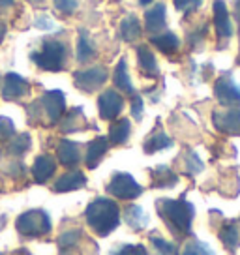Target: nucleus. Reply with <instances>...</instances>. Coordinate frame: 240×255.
<instances>
[{
  "label": "nucleus",
  "instance_id": "1",
  "mask_svg": "<svg viewBox=\"0 0 240 255\" xmlns=\"http://www.w3.org/2000/svg\"><path fill=\"white\" fill-rule=\"evenodd\" d=\"M156 212L175 239L192 237V222L195 218V207L190 201H186V195H182L180 199L161 197L156 201Z\"/></svg>",
  "mask_w": 240,
  "mask_h": 255
},
{
  "label": "nucleus",
  "instance_id": "2",
  "mask_svg": "<svg viewBox=\"0 0 240 255\" xmlns=\"http://www.w3.org/2000/svg\"><path fill=\"white\" fill-rule=\"evenodd\" d=\"M85 220L98 237H107L120 225V208L109 197H96L85 210Z\"/></svg>",
  "mask_w": 240,
  "mask_h": 255
},
{
  "label": "nucleus",
  "instance_id": "3",
  "mask_svg": "<svg viewBox=\"0 0 240 255\" xmlns=\"http://www.w3.org/2000/svg\"><path fill=\"white\" fill-rule=\"evenodd\" d=\"M66 56H68V49L62 41L45 40L41 43L40 51H34L30 58L38 68L45 72H60L66 66Z\"/></svg>",
  "mask_w": 240,
  "mask_h": 255
},
{
  "label": "nucleus",
  "instance_id": "4",
  "mask_svg": "<svg viewBox=\"0 0 240 255\" xmlns=\"http://www.w3.org/2000/svg\"><path fill=\"white\" fill-rule=\"evenodd\" d=\"M15 227L23 237H41L51 231V218L45 210L34 208L17 218Z\"/></svg>",
  "mask_w": 240,
  "mask_h": 255
},
{
  "label": "nucleus",
  "instance_id": "5",
  "mask_svg": "<svg viewBox=\"0 0 240 255\" xmlns=\"http://www.w3.org/2000/svg\"><path fill=\"white\" fill-rule=\"evenodd\" d=\"M105 190H107V193H111L113 197H117L120 201H131L137 199L143 193V186L137 182L129 173H115Z\"/></svg>",
  "mask_w": 240,
  "mask_h": 255
},
{
  "label": "nucleus",
  "instance_id": "6",
  "mask_svg": "<svg viewBox=\"0 0 240 255\" xmlns=\"http://www.w3.org/2000/svg\"><path fill=\"white\" fill-rule=\"evenodd\" d=\"M109 79V73L105 66H92L88 70H79L73 73V83L75 87L83 90V92H94L98 88H102L105 85V81Z\"/></svg>",
  "mask_w": 240,
  "mask_h": 255
},
{
  "label": "nucleus",
  "instance_id": "7",
  "mask_svg": "<svg viewBox=\"0 0 240 255\" xmlns=\"http://www.w3.org/2000/svg\"><path fill=\"white\" fill-rule=\"evenodd\" d=\"M214 96L225 107H240V83L233 79L231 73H224L214 83Z\"/></svg>",
  "mask_w": 240,
  "mask_h": 255
},
{
  "label": "nucleus",
  "instance_id": "8",
  "mask_svg": "<svg viewBox=\"0 0 240 255\" xmlns=\"http://www.w3.org/2000/svg\"><path fill=\"white\" fill-rule=\"evenodd\" d=\"M212 124L224 135H240V107H227L212 113Z\"/></svg>",
  "mask_w": 240,
  "mask_h": 255
},
{
  "label": "nucleus",
  "instance_id": "9",
  "mask_svg": "<svg viewBox=\"0 0 240 255\" xmlns=\"http://www.w3.org/2000/svg\"><path fill=\"white\" fill-rule=\"evenodd\" d=\"M40 107L47 117L49 124H56L66 113V96L62 90H47L41 96Z\"/></svg>",
  "mask_w": 240,
  "mask_h": 255
},
{
  "label": "nucleus",
  "instance_id": "10",
  "mask_svg": "<svg viewBox=\"0 0 240 255\" xmlns=\"http://www.w3.org/2000/svg\"><path fill=\"white\" fill-rule=\"evenodd\" d=\"M122 109H124V98L113 88L104 90L98 98V111L104 120H115L122 113Z\"/></svg>",
  "mask_w": 240,
  "mask_h": 255
},
{
  "label": "nucleus",
  "instance_id": "11",
  "mask_svg": "<svg viewBox=\"0 0 240 255\" xmlns=\"http://www.w3.org/2000/svg\"><path fill=\"white\" fill-rule=\"evenodd\" d=\"M218 223H220V225H216L212 231L218 233L220 242H222V244L227 248V252L233 255L240 248V225H239V222H237V220H225V218H222Z\"/></svg>",
  "mask_w": 240,
  "mask_h": 255
},
{
  "label": "nucleus",
  "instance_id": "12",
  "mask_svg": "<svg viewBox=\"0 0 240 255\" xmlns=\"http://www.w3.org/2000/svg\"><path fill=\"white\" fill-rule=\"evenodd\" d=\"M214 26H216V38H218V47L224 49L227 41L233 34L231 19H229V11L225 6L224 0H216L214 2Z\"/></svg>",
  "mask_w": 240,
  "mask_h": 255
},
{
  "label": "nucleus",
  "instance_id": "13",
  "mask_svg": "<svg viewBox=\"0 0 240 255\" xmlns=\"http://www.w3.org/2000/svg\"><path fill=\"white\" fill-rule=\"evenodd\" d=\"M30 92V83L21 77L19 73L9 72L6 77H4V87H2V98L8 100V102H13V100H19Z\"/></svg>",
  "mask_w": 240,
  "mask_h": 255
},
{
  "label": "nucleus",
  "instance_id": "14",
  "mask_svg": "<svg viewBox=\"0 0 240 255\" xmlns=\"http://www.w3.org/2000/svg\"><path fill=\"white\" fill-rule=\"evenodd\" d=\"M165 23H167V8H165L163 2H158L150 9H146V13H144V28L150 36H156V34L165 30Z\"/></svg>",
  "mask_w": 240,
  "mask_h": 255
},
{
  "label": "nucleus",
  "instance_id": "15",
  "mask_svg": "<svg viewBox=\"0 0 240 255\" xmlns=\"http://www.w3.org/2000/svg\"><path fill=\"white\" fill-rule=\"evenodd\" d=\"M87 186V176L83 171H68L62 176H58V180L53 186V191L56 193H68V191H75L81 190Z\"/></svg>",
  "mask_w": 240,
  "mask_h": 255
},
{
  "label": "nucleus",
  "instance_id": "16",
  "mask_svg": "<svg viewBox=\"0 0 240 255\" xmlns=\"http://www.w3.org/2000/svg\"><path fill=\"white\" fill-rule=\"evenodd\" d=\"M56 158L64 167H77L81 161V148L70 139H62L56 146Z\"/></svg>",
  "mask_w": 240,
  "mask_h": 255
},
{
  "label": "nucleus",
  "instance_id": "17",
  "mask_svg": "<svg viewBox=\"0 0 240 255\" xmlns=\"http://www.w3.org/2000/svg\"><path fill=\"white\" fill-rule=\"evenodd\" d=\"M150 175V188H160V190H165V188H175L176 182H178V175L167 165H156L154 169L148 171Z\"/></svg>",
  "mask_w": 240,
  "mask_h": 255
},
{
  "label": "nucleus",
  "instance_id": "18",
  "mask_svg": "<svg viewBox=\"0 0 240 255\" xmlns=\"http://www.w3.org/2000/svg\"><path fill=\"white\" fill-rule=\"evenodd\" d=\"M109 150V141L107 137L98 135L96 139H92L87 146V156H85V163L88 169H96L100 165V161L104 159V156Z\"/></svg>",
  "mask_w": 240,
  "mask_h": 255
},
{
  "label": "nucleus",
  "instance_id": "19",
  "mask_svg": "<svg viewBox=\"0 0 240 255\" xmlns=\"http://www.w3.org/2000/svg\"><path fill=\"white\" fill-rule=\"evenodd\" d=\"M55 171H56V161H55L53 156H49V154H41V156H38V158L34 159L32 176L38 184L47 182L49 178L55 175Z\"/></svg>",
  "mask_w": 240,
  "mask_h": 255
},
{
  "label": "nucleus",
  "instance_id": "20",
  "mask_svg": "<svg viewBox=\"0 0 240 255\" xmlns=\"http://www.w3.org/2000/svg\"><path fill=\"white\" fill-rule=\"evenodd\" d=\"M171 146H173V139H171L165 131H161L160 124H158V128L144 139L143 150H144V154H156V152L171 148Z\"/></svg>",
  "mask_w": 240,
  "mask_h": 255
},
{
  "label": "nucleus",
  "instance_id": "21",
  "mask_svg": "<svg viewBox=\"0 0 240 255\" xmlns=\"http://www.w3.org/2000/svg\"><path fill=\"white\" fill-rule=\"evenodd\" d=\"M124 222L131 231L141 233L143 229H146L148 225V216L143 210V207L139 205H128L124 208Z\"/></svg>",
  "mask_w": 240,
  "mask_h": 255
},
{
  "label": "nucleus",
  "instance_id": "22",
  "mask_svg": "<svg viewBox=\"0 0 240 255\" xmlns=\"http://www.w3.org/2000/svg\"><path fill=\"white\" fill-rule=\"evenodd\" d=\"M150 43H152L154 47L160 49L163 55H173V53H176L178 47H180V40H178V36L171 30L160 32V34L152 36V38H150Z\"/></svg>",
  "mask_w": 240,
  "mask_h": 255
},
{
  "label": "nucleus",
  "instance_id": "23",
  "mask_svg": "<svg viewBox=\"0 0 240 255\" xmlns=\"http://www.w3.org/2000/svg\"><path fill=\"white\" fill-rule=\"evenodd\" d=\"M129 133H131V122H129L128 119H119V120H115L111 124V128H109V137H107V141H109V144L119 146V144H124L128 141Z\"/></svg>",
  "mask_w": 240,
  "mask_h": 255
},
{
  "label": "nucleus",
  "instance_id": "24",
  "mask_svg": "<svg viewBox=\"0 0 240 255\" xmlns=\"http://www.w3.org/2000/svg\"><path fill=\"white\" fill-rule=\"evenodd\" d=\"M113 83H115V87L119 88L120 92L129 94V96L135 94L133 85H131V79H129V75H128V64H126V58H120L119 64H117L115 73H113Z\"/></svg>",
  "mask_w": 240,
  "mask_h": 255
},
{
  "label": "nucleus",
  "instance_id": "25",
  "mask_svg": "<svg viewBox=\"0 0 240 255\" xmlns=\"http://www.w3.org/2000/svg\"><path fill=\"white\" fill-rule=\"evenodd\" d=\"M178 165H180V171L188 176H195L199 175L201 171L205 169L203 161L199 159V156L192 150V148H186L180 156H178Z\"/></svg>",
  "mask_w": 240,
  "mask_h": 255
},
{
  "label": "nucleus",
  "instance_id": "26",
  "mask_svg": "<svg viewBox=\"0 0 240 255\" xmlns=\"http://www.w3.org/2000/svg\"><path fill=\"white\" fill-rule=\"evenodd\" d=\"M137 64L141 68V72H144L146 75H158V62L156 56L150 51V47L146 43L137 45Z\"/></svg>",
  "mask_w": 240,
  "mask_h": 255
},
{
  "label": "nucleus",
  "instance_id": "27",
  "mask_svg": "<svg viewBox=\"0 0 240 255\" xmlns=\"http://www.w3.org/2000/svg\"><path fill=\"white\" fill-rule=\"evenodd\" d=\"M62 131L64 133H73V131H81V129H85L87 128V119H85V113L81 107H73L72 111L68 113L62 120Z\"/></svg>",
  "mask_w": 240,
  "mask_h": 255
},
{
  "label": "nucleus",
  "instance_id": "28",
  "mask_svg": "<svg viewBox=\"0 0 240 255\" xmlns=\"http://www.w3.org/2000/svg\"><path fill=\"white\" fill-rule=\"evenodd\" d=\"M119 36L124 41H135L137 38L141 36V23H139L137 15L129 13V15H126L124 19H122V23H120Z\"/></svg>",
  "mask_w": 240,
  "mask_h": 255
},
{
  "label": "nucleus",
  "instance_id": "29",
  "mask_svg": "<svg viewBox=\"0 0 240 255\" xmlns=\"http://www.w3.org/2000/svg\"><path fill=\"white\" fill-rule=\"evenodd\" d=\"M96 56V47L90 40L87 30H79V40H77V62L85 64Z\"/></svg>",
  "mask_w": 240,
  "mask_h": 255
},
{
  "label": "nucleus",
  "instance_id": "30",
  "mask_svg": "<svg viewBox=\"0 0 240 255\" xmlns=\"http://www.w3.org/2000/svg\"><path fill=\"white\" fill-rule=\"evenodd\" d=\"M148 242H150V250L156 255H176L175 244L163 239L158 231H152L148 235Z\"/></svg>",
  "mask_w": 240,
  "mask_h": 255
},
{
  "label": "nucleus",
  "instance_id": "31",
  "mask_svg": "<svg viewBox=\"0 0 240 255\" xmlns=\"http://www.w3.org/2000/svg\"><path fill=\"white\" fill-rule=\"evenodd\" d=\"M178 255H216V254H214V250L208 246L207 242L195 239V237H190L184 242V246H182Z\"/></svg>",
  "mask_w": 240,
  "mask_h": 255
},
{
  "label": "nucleus",
  "instance_id": "32",
  "mask_svg": "<svg viewBox=\"0 0 240 255\" xmlns=\"http://www.w3.org/2000/svg\"><path fill=\"white\" fill-rule=\"evenodd\" d=\"M30 144H32L30 135L28 133H21V135L13 137V141L8 144V152L13 154V156H23L24 152L30 148Z\"/></svg>",
  "mask_w": 240,
  "mask_h": 255
},
{
  "label": "nucleus",
  "instance_id": "33",
  "mask_svg": "<svg viewBox=\"0 0 240 255\" xmlns=\"http://www.w3.org/2000/svg\"><path fill=\"white\" fill-rule=\"evenodd\" d=\"M109 255H150L146 252V248L143 244H120V246H115L109 252Z\"/></svg>",
  "mask_w": 240,
  "mask_h": 255
},
{
  "label": "nucleus",
  "instance_id": "34",
  "mask_svg": "<svg viewBox=\"0 0 240 255\" xmlns=\"http://www.w3.org/2000/svg\"><path fill=\"white\" fill-rule=\"evenodd\" d=\"M83 237V233L79 229H72V231H66L60 235V239H58V246L62 248V250H68V248H73L77 242L81 240Z\"/></svg>",
  "mask_w": 240,
  "mask_h": 255
},
{
  "label": "nucleus",
  "instance_id": "35",
  "mask_svg": "<svg viewBox=\"0 0 240 255\" xmlns=\"http://www.w3.org/2000/svg\"><path fill=\"white\" fill-rule=\"evenodd\" d=\"M15 135V126L9 117H0V141H8Z\"/></svg>",
  "mask_w": 240,
  "mask_h": 255
},
{
  "label": "nucleus",
  "instance_id": "36",
  "mask_svg": "<svg viewBox=\"0 0 240 255\" xmlns=\"http://www.w3.org/2000/svg\"><path fill=\"white\" fill-rule=\"evenodd\" d=\"M199 6H201V0H175V8L180 13H184V15H190Z\"/></svg>",
  "mask_w": 240,
  "mask_h": 255
},
{
  "label": "nucleus",
  "instance_id": "37",
  "mask_svg": "<svg viewBox=\"0 0 240 255\" xmlns=\"http://www.w3.org/2000/svg\"><path fill=\"white\" fill-rule=\"evenodd\" d=\"M53 2H55V8L60 13H64V15H72L73 11L77 9V6H79L77 0H53Z\"/></svg>",
  "mask_w": 240,
  "mask_h": 255
},
{
  "label": "nucleus",
  "instance_id": "38",
  "mask_svg": "<svg viewBox=\"0 0 240 255\" xmlns=\"http://www.w3.org/2000/svg\"><path fill=\"white\" fill-rule=\"evenodd\" d=\"M131 117L135 120L143 119V98L139 94L131 96Z\"/></svg>",
  "mask_w": 240,
  "mask_h": 255
},
{
  "label": "nucleus",
  "instance_id": "39",
  "mask_svg": "<svg viewBox=\"0 0 240 255\" xmlns=\"http://www.w3.org/2000/svg\"><path fill=\"white\" fill-rule=\"evenodd\" d=\"M34 26L38 30H53L55 28V21L49 15H38L34 19Z\"/></svg>",
  "mask_w": 240,
  "mask_h": 255
},
{
  "label": "nucleus",
  "instance_id": "40",
  "mask_svg": "<svg viewBox=\"0 0 240 255\" xmlns=\"http://www.w3.org/2000/svg\"><path fill=\"white\" fill-rule=\"evenodd\" d=\"M15 4V0H0V8H11Z\"/></svg>",
  "mask_w": 240,
  "mask_h": 255
},
{
  "label": "nucleus",
  "instance_id": "41",
  "mask_svg": "<svg viewBox=\"0 0 240 255\" xmlns=\"http://www.w3.org/2000/svg\"><path fill=\"white\" fill-rule=\"evenodd\" d=\"M235 17H237V21H239V24H240V0L235 2Z\"/></svg>",
  "mask_w": 240,
  "mask_h": 255
},
{
  "label": "nucleus",
  "instance_id": "42",
  "mask_svg": "<svg viewBox=\"0 0 240 255\" xmlns=\"http://www.w3.org/2000/svg\"><path fill=\"white\" fill-rule=\"evenodd\" d=\"M6 32H8V30H6V24H4V23H2V21H0V41L4 40V36H6Z\"/></svg>",
  "mask_w": 240,
  "mask_h": 255
},
{
  "label": "nucleus",
  "instance_id": "43",
  "mask_svg": "<svg viewBox=\"0 0 240 255\" xmlns=\"http://www.w3.org/2000/svg\"><path fill=\"white\" fill-rule=\"evenodd\" d=\"M150 2H154V0H139V4H143V6H146V4H150Z\"/></svg>",
  "mask_w": 240,
  "mask_h": 255
},
{
  "label": "nucleus",
  "instance_id": "44",
  "mask_svg": "<svg viewBox=\"0 0 240 255\" xmlns=\"http://www.w3.org/2000/svg\"><path fill=\"white\" fill-rule=\"evenodd\" d=\"M30 2H34V4H38V2H41V0H30Z\"/></svg>",
  "mask_w": 240,
  "mask_h": 255
},
{
  "label": "nucleus",
  "instance_id": "45",
  "mask_svg": "<svg viewBox=\"0 0 240 255\" xmlns=\"http://www.w3.org/2000/svg\"><path fill=\"white\" fill-rule=\"evenodd\" d=\"M237 222H239V225H240V218H239V220H237Z\"/></svg>",
  "mask_w": 240,
  "mask_h": 255
},
{
  "label": "nucleus",
  "instance_id": "46",
  "mask_svg": "<svg viewBox=\"0 0 240 255\" xmlns=\"http://www.w3.org/2000/svg\"><path fill=\"white\" fill-rule=\"evenodd\" d=\"M239 64H240V56H239Z\"/></svg>",
  "mask_w": 240,
  "mask_h": 255
},
{
  "label": "nucleus",
  "instance_id": "47",
  "mask_svg": "<svg viewBox=\"0 0 240 255\" xmlns=\"http://www.w3.org/2000/svg\"><path fill=\"white\" fill-rule=\"evenodd\" d=\"M115 2H120V0H115Z\"/></svg>",
  "mask_w": 240,
  "mask_h": 255
},
{
  "label": "nucleus",
  "instance_id": "48",
  "mask_svg": "<svg viewBox=\"0 0 240 255\" xmlns=\"http://www.w3.org/2000/svg\"><path fill=\"white\" fill-rule=\"evenodd\" d=\"M0 255H4V254H0Z\"/></svg>",
  "mask_w": 240,
  "mask_h": 255
}]
</instances>
